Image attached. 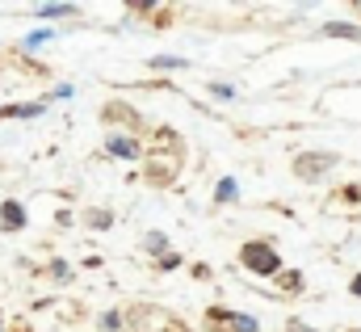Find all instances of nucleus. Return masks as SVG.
Masks as SVG:
<instances>
[{
  "instance_id": "obj_10",
  "label": "nucleus",
  "mask_w": 361,
  "mask_h": 332,
  "mask_svg": "<svg viewBox=\"0 0 361 332\" xmlns=\"http://www.w3.org/2000/svg\"><path fill=\"white\" fill-rule=\"evenodd\" d=\"M152 68H185V59H180V55H156Z\"/></svg>"
},
{
  "instance_id": "obj_13",
  "label": "nucleus",
  "mask_w": 361,
  "mask_h": 332,
  "mask_svg": "<svg viewBox=\"0 0 361 332\" xmlns=\"http://www.w3.org/2000/svg\"><path fill=\"white\" fill-rule=\"evenodd\" d=\"M147 249L152 252H169V240H164L160 232H152V236H147Z\"/></svg>"
},
{
  "instance_id": "obj_14",
  "label": "nucleus",
  "mask_w": 361,
  "mask_h": 332,
  "mask_svg": "<svg viewBox=\"0 0 361 332\" xmlns=\"http://www.w3.org/2000/svg\"><path fill=\"white\" fill-rule=\"evenodd\" d=\"M47 38H51V34H47V30H34V34H30V38H25V47H42V42H47Z\"/></svg>"
},
{
  "instance_id": "obj_5",
  "label": "nucleus",
  "mask_w": 361,
  "mask_h": 332,
  "mask_svg": "<svg viewBox=\"0 0 361 332\" xmlns=\"http://www.w3.org/2000/svg\"><path fill=\"white\" fill-rule=\"evenodd\" d=\"M42 114V101H30V105H8L0 109V118H38Z\"/></svg>"
},
{
  "instance_id": "obj_2",
  "label": "nucleus",
  "mask_w": 361,
  "mask_h": 332,
  "mask_svg": "<svg viewBox=\"0 0 361 332\" xmlns=\"http://www.w3.org/2000/svg\"><path fill=\"white\" fill-rule=\"evenodd\" d=\"M210 320L231 324L227 332H261V328H257V320H252V316H244V312H210Z\"/></svg>"
},
{
  "instance_id": "obj_15",
  "label": "nucleus",
  "mask_w": 361,
  "mask_h": 332,
  "mask_svg": "<svg viewBox=\"0 0 361 332\" xmlns=\"http://www.w3.org/2000/svg\"><path fill=\"white\" fill-rule=\"evenodd\" d=\"M214 93H219L223 101H231V97H235V88H231V84H214Z\"/></svg>"
},
{
  "instance_id": "obj_6",
  "label": "nucleus",
  "mask_w": 361,
  "mask_h": 332,
  "mask_svg": "<svg viewBox=\"0 0 361 332\" xmlns=\"http://www.w3.org/2000/svg\"><path fill=\"white\" fill-rule=\"evenodd\" d=\"M324 34H332V38H361V30L357 25H349V21H328Z\"/></svg>"
},
{
  "instance_id": "obj_3",
  "label": "nucleus",
  "mask_w": 361,
  "mask_h": 332,
  "mask_svg": "<svg viewBox=\"0 0 361 332\" xmlns=\"http://www.w3.org/2000/svg\"><path fill=\"white\" fill-rule=\"evenodd\" d=\"M105 152L118 156V160H135V156H139V143L126 139V135H109V139H105Z\"/></svg>"
},
{
  "instance_id": "obj_12",
  "label": "nucleus",
  "mask_w": 361,
  "mask_h": 332,
  "mask_svg": "<svg viewBox=\"0 0 361 332\" xmlns=\"http://www.w3.org/2000/svg\"><path fill=\"white\" fill-rule=\"evenodd\" d=\"M85 219H89L92 227H109V211H89Z\"/></svg>"
},
{
  "instance_id": "obj_18",
  "label": "nucleus",
  "mask_w": 361,
  "mask_h": 332,
  "mask_svg": "<svg viewBox=\"0 0 361 332\" xmlns=\"http://www.w3.org/2000/svg\"><path fill=\"white\" fill-rule=\"evenodd\" d=\"M0 332H4V328H0Z\"/></svg>"
},
{
  "instance_id": "obj_9",
  "label": "nucleus",
  "mask_w": 361,
  "mask_h": 332,
  "mask_svg": "<svg viewBox=\"0 0 361 332\" xmlns=\"http://www.w3.org/2000/svg\"><path fill=\"white\" fill-rule=\"evenodd\" d=\"M72 13H76L72 4H42L38 8V17H72Z\"/></svg>"
},
{
  "instance_id": "obj_7",
  "label": "nucleus",
  "mask_w": 361,
  "mask_h": 332,
  "mask_svg": "<svg viewBox=\"0 0 361 332\" xmlns=\"http://www.w3.org/2000/svg\"><path fill=\"white\" fill-rule=\"evenodd\" d=\"M332 165H336V156H324V160H298V172H302V177H319L324 168H332Z\"/></svg>"
},
{
  "instance_id": "obj_17",
  "label": "nucleus",
  "mask_w": 361,
  "mask_h": 332,
  "mask_svg": "<svg viewBox=\"0 0 361 332\" xmlns=\"http://www.w3.org/2000/svg\"><path fill=\"white\" fill-rule=\"evenodd\" d=\"M349 290H353V295H357V299H361V273H357V278H353V282H349Z\"/></svg>"
},
{
  "instance_id": "obj_1",
  "label": "nucleus",
  "mask_w": 361,
  "mask_h": 332,
  "mask_svg": "<svg viewBox=\"0 0 361 332\" xmlns=\"http://www.w3.org/2000/svg\"><path fill=\"white\" fill-rule=\"evenodd\" d=\"M240 261H244L252 273H261V278L281 273V256H277V249H273L269 240H248V244L240 249Z\"/></svg>"
},
{
  "instance_id": "obj_16",
  "label": "nucleus",
  "mask_w": 361,
  "mask_h": 332,
  "mask_svg": "<svg viewBox=\"0 0 361 332\" xmlns=\"http://www.w3.org/2000/svg\"><path fill=\"white\" fill-rule=\"evenodd\" d=\"M286 332H315V328H307L302 320H290V324H286Z\"/></svg>"
},
{
  "instance_id": "obj_4",
  "label": "nucleus",
  "mask_w": 361,
  "mask_h": 332,
  "mask_svg": "<svg viewBox=\"0 0 361 332\" xmlns=\"http://www.w3.org/2000/svg\"><path fill=\"white\" fill-rule=\"evenodd\" d=\"M0 219H4V227H8V232H21V227H25V206L8 198V202L0 206Z\"/></svg>"
},
{
  "instance_id": "obj_11",
  "label": "nucleus",
  "mask_w": 361,
  "mask_h": 332,
  "mask_svg": "<svg viewBox=\"0 0 361 332\" xmlns=\"http://www.w3.org/2000/svg\"><path fill=\"white\" fill-rule=\"evenodd\" d=\"M101 328H105V332L122 328V312H105V316H101Z\"/></svg>"
},
{
  "instance_id": "obj_8",
  "label": "nucleus",
  "mask_w": 361,
  "mask_h": 332,
  "mask_svg": "<svg viewBox=\"0 0 361 332\" xmlns=\"http://www.w3.org/2000/svg\"><path fill=\"white\" fill-rule=\"evenodd\" d=\"M214 198H219V202H235V198H240V185H235L231 177H223L219 189H214Z\"/></svg>"
}]
</instances>
